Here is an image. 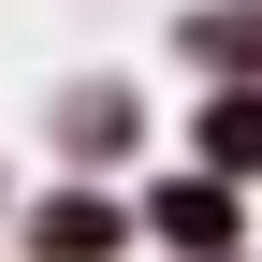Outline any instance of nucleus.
Wrapping results in <instances>:
<instances>
[{"mask_svg": "<svg viewBox=\"0 0 262 262\" xmlns=\"http://www.w3.org/2000/svg\"><path fill=\"white\" fill-rule=\"evenodd\" d=\"M189 58H219V73H248V58H262V0H219V15L189 29Z\"/></svg>", "mask_w": 262, "mask_h": 262, "instance_id": "obj_1", "label": "nucleus"}, {"mask_svg": "<svg viewBox=\"0 0 262 262\" xmlns=\"http://www.w3.org/2000/svg\"><path fill=\"white\" fill-rule=\"evenodd\" d=\"M102 248H117L102 204H44V262H102Z\"/></svg>", "mask_w": 262, "mask_h": 262, "instance_id": "obj_2", "label": "nucleus"}, {"mask_svg": "<svg viewBox=\"0 0 262 262\" xmlns=\"http://www.w3.org/2000/svg\"><path fill=\"white\" fill-rule=\"evenodd\" d=\"M219 160H262V102H233V117H219Z\"/></svg>", "mask_w": 262, "mask_h": 262, "instance_id": "obj_3", "label": "nucleus"}]
</instances>
